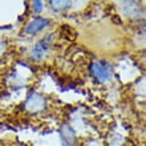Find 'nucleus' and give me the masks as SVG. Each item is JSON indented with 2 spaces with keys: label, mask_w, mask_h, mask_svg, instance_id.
I'll use <instances>...</instances> for the list:
<instances>
[{
  "label": "nucleus",
  "mask_w": 146,
  "mask_h": 146,
  "mask_svg": "<svg viewBox=\"0 0 146 146\" xmlns=\"http://www.w3.org/2000/svg\"><path fill=\"white\" fill-rule=\"evenodd\" d=\"M4 49H5V42H4L3 40L0 38V54L4 52Z\"/></svg>",
  "instance_id": "nucleus-8"
},
{
  "label": "nucleus",
  "mask_w": 146,
  "mask_h": 146,
  "mask_svg": "<svg viewBox=\"0 0 146 146\" xmlns=\"http://www.w3.org/2000/svg\"><path fill=\"white\" fill-rule=\"evenodd\" d=\"M32 8H33V11L36 13H40L42 11V8H44V4H42V1H33L32 3Z\"/></svg>",
  "instance_id": "nucleus-7"
},
{
  "label": "nucleus",
  "mask_w": 146,
  "mask_h": 146,
  "mask_svg": "<svg viewBox=\"0 0 146 146\" xmlns=\"http://www.w3.org/2000/svg\"><path fill=\"white\" fill-rule=\"evenodd\" d=\"M70 4H72V1H60V0H57V1H49V5L52 7V9H54V11H57V12L69 8Z\"/></svg>",
  "instance_id": "nucleus-6"
},
{
  "label": "nucleus",
  "mask_w": 146,
  "mask_h": 146,
  "mask_svg": "<svg viewBox=\"0 0 146 146\" xmlns=\"http://www.w3.org/2000/svg\"><path fill=\"white\" fill-rule=\"evenodd\" d=\"M24 106L28 111L31 113H37V111L44 110L45 108V98L38 94V93H31L27 97V100L24 102Z\"/></svg>",
  "instance_id": "nucleus-2"
},
{
  "label": "nucleus",
  "mask_w": 146,
  "mask_h": 146,
  "mask_svg": "<svg viewBox=\"0 0 146 146\" xmlns=\"http://www.w3.org/2000/svg\"><path fill=\"white\" fill-rule=\"evenodd\" d=\"M52 42H53V35H48L45 37H42L32 48V57H35L36 60H41L46 54V52L49 50Z\"/></svg>",
  "instance_id": "nucleus-1"
},
{
  "label": "nucleus",
  "mask_w": 146,
  "mask_h": 146,
  "mask_svg": "<svg viewBox=\"0 0 146 146\" xmlns=\"http://www.w3.org/2000/svg\"><path fill=\"white\" fill-rule=\"evenodd\" d=\"M90 72L100 81H106L110 78V66L105 61H94L90 65Z\"/></svg>",
  "instance_id": "nucleus-3"
},
{
  "label": "nucleus",
  "mask_w": 146,
  "mask_h": 146,
  "mask_svg": "<svg viewBox=\"0 0 146 146\" xmlns=\"http://www.w3.org/2000/svg\"><path fill=\"white\" fill-rule=\"evenodd\" d=\"M61 138L64 146H72L74 142V130L69 125H65L61 130Z\"/></svg>",
  "instance_id": "nucleus-5"
},
{
  "label": "nucleus",
  "mask_w": 146,
  "mask_h": 146,
  "mask_svg": "<svg viewBox=\"0 0 146 146\" xmlns=\"http://www.w3.org/2000/svg\"><path fill=\"white\" fill-rule=\"evenodd\" d=\"M143 35H145V38H146V29H145V32H143Z\"/></svg>",
  "instance_id": "nucleus-9"
},
{
  "label": "nucleus",
  "mask_w": 146,
  "mask_h": 146,
  "mask_svg": "<svg viewBox=\"0 0 146 146\" xmlns=\"http://www.w3.org/2000/svg\"><path fill=\"white\" fill-rule=\"evenodd\" d=\"M49 25V19L46 17H35L32 19L25 27V32L28 35H36L38 32H41L44 28Z\"/></svg>",
  "instance_id": "nucleus-4"
}]
</instances>
